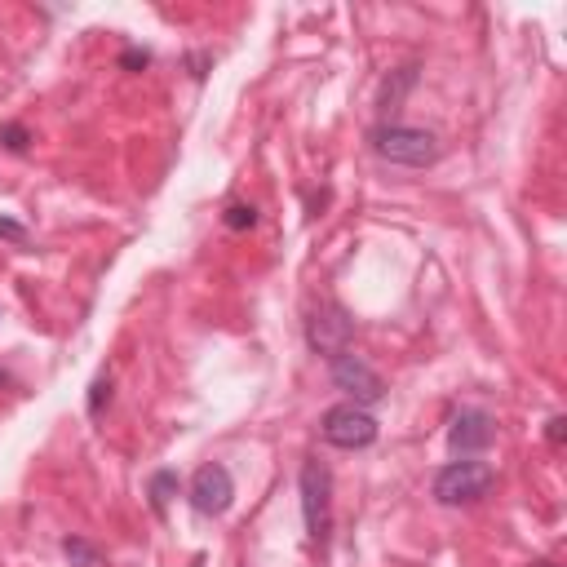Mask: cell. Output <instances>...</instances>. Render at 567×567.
<instances>
[{"instance_id":"18","label":"cell","mask_w":567,"mask_h":567,"mask_svg":"<svg viewBox=\"0 0 567 567\" xmlns=\"http://www.w3.org/2000/svg\"><path fill=\"white\" fill-rule=\"evenodd\" d=\"M532 567H554V563H532Z\"/></svg>"},{"instance_id":"11","label":"cell","mask_w":567,"mask_h":567,"mask_svg":"<svg viewBox=\"0 0 567 567\" xmlns=\"http://www.w3.org/2000/svg\"><path fill=\"white\" fill-rule=\"evenodd\" d=\"M178 488V474H169V470H160L156 479H151V510L164 514V501H169V492Z\"/></svg>"},{"instance_id":"8","label":"cell","mask_w":567,"mask_h":567,"mask_svg":"<svg viewBox=\"0 0 567 567\" xmlns=\"http://www.w3.org/2000/svg\"><path fill=\"white\" fill-rule=\"evenodd\" d=\"M492 417L483 408H461L457 417H452V430H448V448L457 452V457H474V452H483L492 443Z\"/></svg>"},{"instance_id":"1","label":"cell","mask_w":567,"mask_h":567,"mask_svg":"<svg viewBox=\"0 0 567 567\" xmlns=\"http://www.w3.org/2000/svg\"><path fill=\"white\" fill-rule=\"evenodd\" d=\"M373 151L390 164H404V169H426V164L439 160V138L430 129L381 125L373 129Z\"/></svg>"},{"instance_id":"15","label":"cell","mask_w":567,"mask_h":567,"mask_svg":"<svg viewBox=\"0 0 567 567\" xmlns=\"http://www.w3.org/2000/svg\"><path fill=\"white\" fill-rule=\"evenodd\" d=\"M563 435H567V421H563V417H550V430H545V439H550V443H563Z\"/></svg>"},{"instance_id":"14","label":"cell","mask_w":567,"mask_h":567,"mask_svg":"<svg viewBox=\"0 0 567 567\" xmlns=\"http://www.w3.org/2000/svg\"><path fill=\"white\" fill-rule=\"evenodd\" d=\"M111 399V381L107 377H98L94 381V395H89V417H102V404Z\"/></svg>"},{"instance_id":"10","label":"cell","mask_w":567,"mask_h":567,"mask_svg":"<svg viewBox=\"0 0 567 567\" xmlns=\"http://www.w3.org/2000/svg\"><path fill=\"white\" fill-rule=\"evenodd\" d=\"M412 80H417V67H404V71H399L395 85L386 80V89H381V111H395V107H399V98H404L408 89H412Z\"/></svg>"},{"instance_id":"3","label":"cell","mask_w":567,"mask_h":567,"mask_svg":"<svg viewBox=\"0 0 567 567\" xmlns=\"http://www.w3.org/2000/svg\"><path fill=\"white\" fill-rule=\"evenodd\" d=\"M377 430H381L377 417L368 408H359V404H337V408H328L324 417H319V435H324V443H333V448H342V452L373 448Z\"/></svg>"},{"instance_id":"13","label":"cell","mask_w":567,"mask_h":567,"mask_svg":"<svg viewBox=\"0 0 567 567\" xmlns=\"http://www.w3.org/2000/svg\"><path fill=\"white\" fill-rule=\"evenodd\" d=\"M0 142H5L9 151H27V142H32V138H27L23 125H5V129H0Z\"/></svg>"},{"instance_id":"6","label":"cell","mask_w":567,"mask_h":567,"mask_svg":"<svg viewBox=\"0 0 567 567\" xmlns=\"http://www.w3.org/2000/svg\"><path fill=\"white\" fill-rule=\"evenodd\" d=\"M306 342H311L319 355H328V359L346 355L350 342H355V319H350L337 302H324L311 319H306Z\"/></svg>"},{"instance_id":"19","label":"cell","mask_w":567,"mask_h":567,"mask_svg":"<svg viewBox=\"0 0 567 567\" xmlns=\"http://www.w3.org/2000/svg\"><path fill=\"white\" fill-rule=\"evenodd\" d=\"M0 381H9V377H5V373H0Z\"/></svg>"},{"instance_id":"17","label":"cell","mask_w":567,"mask_h":567,"mask_svg":"<svg viewBox=\"0 0 567 567\" xmlns=\"http://www.w3.org/2000/svg\"><path fill=\"white\" fill-rule=\"evenodd\" d=\"M125 67H147V54H138V49H129V54H125Z\"/></svg>"},{"instance_id":"9","label":"cell","mask_w":567,"mask_h":567,"mask_svg":"<svg viewBox=\"0 0 567 567\" xmlns=\"http://www.w3.org/2000/svg\"><path fill=\"white\" fill-rule=\"evenodd\" d=\"M63 554L71 559V567H102V554H98L89 541H80V536H67V541H63Z\"/></svg>"},{"instance_id":"4","label":"cell","mask_w":567,"mask_h":567,"mask_svg":"<svg viewBox=\"0 0 567 567\" xmlns=\"http://www.w3.org/2000/svg\"><path fill=\"white\" fill-rule=\"evenodd\" d=\"M302 514H306L311 541L328 545V532H333V474L315 457L302 466Z\"/></svg>"},{"instance_id":"2","label":"cell","mask_w":567,"mask_h":567,"mask_svg":"<svg viewBox=\"0 0 567 567\" xmlns=\"http://www.w3.org/2000/svg\"><path fill=\"white\" fill-rule=\"evenodd\" d=\"M497 483V470L488 461H452L435 474V501L439 505H474Z\"/></svg>"},{"instance_id":"7","label":"cell","mask_w":567,"mask_h":567,"mask_svg":"<svg viewBox=\"0 0 567 567\" xmlns=\"http://www.w3.org/2000/svg\"><path fill=\"white\" fill-rule=\"evenodd\" d=\"M231 501H235L231 470L218 466V461L195 470V479H191V505H195V510L209 514V519H218V514L231 510Z\"/></svg>"},{"instance_id":"12","label":"cell","mask_w":567,"mask_h":567,"mask_svg":"<svg viewBox=\"0 0 567 567\" xmlns=\"http://www.w3.org/2000/svg\"><path fill=\"white\" fill-rule=\"evenodd\" d=\"M222 222L231 226V231H249V226L257 222V209L253 204H231V209L222 213Z\"/></svg>"},{"instance_id":"5","label":"cell","mask_w":567,"mask_h":567,"mask_svg":"<svg viewBox=\"0 0 567 567\" xmlns=\"http://www.w3.org/2000/svg\"><path fill=\"white\" fill-rule=\"evenodd\" d=\"M328 373H333V386L337 390H346L350 395V404H359V408H373L386 399V381L377 377V368L368 364V359H359L355 350H346V355H337V359H328Z\"/></svg>"},{"instance_id":"16","label":"cell","mask_w":567,"mask_h":567,"mask_svg":"<svg viewBox=\"0 0 567 567\" xmlns=\"http://www.w3.org/2000/svg\"><path fill=\"white\" fill-rule=\"evenodd\" d=\"M0 235H9V240H23V226H18V222H5V218H0Z\"/></svg>"}]
</instances>
